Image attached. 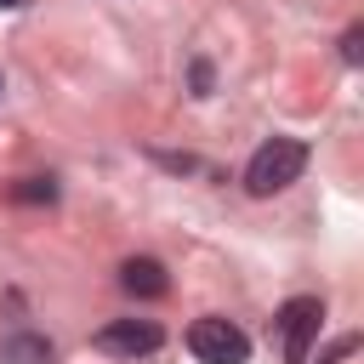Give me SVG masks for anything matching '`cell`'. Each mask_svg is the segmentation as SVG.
Instances as JSON below:
<instances>
[{"label": "cell", "mask_w": 364, "mask_h": 364, "mask_svg": "<svg viewBox=\"0 0 364 364\" xmlns=\"http://www.w3.org/2000/svg\"><path fill=\"white\" fill-rule=\"evenodd\" d=\"M0 6H6V11H11V6H23V0H0Z\"/></svg>", "instance_id": "cell-10"}, {"label": "cell", "mask_w": 364, "mask_h": 364, "mask_svg": "<svg viewBox=\"0 0 364 364\" xmlns=\"http://www.w3.org/2000/svg\"><path fill=\"white\" fill-rule=\"evenodd\" d=\"M11 193H17V199H57V188H51L46 176H23V182H17Z\"/></svg>", "instance_id": "cell-7"}, {"label": "cell", "mask_w": 364, "mask_h": 364, "mask_svg": "<svg viewBox=\"0 0 364 364\" xmlns=\"http://www.w3.org/2000/svg\"><path fill=\"white\" fill-rule=\"evenodd\" d=\"M119 284H125L131 296H142V301H154V296L171 290V279H165V267H159L154 256H131V262L119 267Z\"/></svg>", "instance_id": "cell-5"}, {"label": "cell", "mask_w": 364, "mask_h": 364, "mask_svg": "<svg viewBox=\"0 0 364 364\" xmlns=\"http://www.w3.org/2000/svg\"><path fill=\"white\" fill-rule=\"evenodd\" d=\"M318 324H324V301H318V296H296V301H284V307H279L273 330H279L284 364H307V347H313Z\"/></svg>", "instance_id": "cell-3"}, {"label": "cell", "mask_w": 364, "mask_h": 364, "mask_svg": "<svg viewBox=\"0 0 364 364\" xmlns=\"http://www.w3.org/2000/svg\"><path fill=\"white\" fill-rule=\"evenodd\" d=\"M0 364H57V353H51V341H46V336L23 330V336H11V341L0 347Z\"/></svg>", "instance_id": "cell-6"}, {"label": "cell", "mask_w": 364, "mask_h": 364, "mask_svg": "<svg viewBox=\"0 0 364 364\" xmlns=\"http://www.w3.org/2000/svg\"><path fill=\"white\" fill-rule=\"evenodd\" d=\"M341 57H347V63L364 57V28H347V34H341Z\"/></svg>", "instance_id": "cell-9"}, {"label": "cell", "mask_w": 364, "mask_h": 364, "mask_svg": "<svg viewBox=\"0 0 364 364\" xmlns=\"http://www.w3.org/2000/svg\"><path fill=\"white\" fill-rule=\"evenodd\" d=\"M188 347H193V358L199 364H245L250 358V336L233 324V318H193V330H188Z\"/></svg>", "instance_id": "cell-2"}, {"label": "cell", "mask_w": 364, "mask_h": 364, "mask_svg": "<svg viewBox=\"0 0 364 364\" xmlns=\"http://www.w3.org/2000/svg\"><path fill=\"white\" fill-rule=\"evenodd\" d=\"M353 347H358V336H341V341H330V347L318 353V364H341V358H347Z\"/></svg>", "instance_id": "cell-8"}, {"label": "cell", "mask_w": 364, "mask_h": 364, "mask_svg": "<svg viewBox=\"0 0 364 364\" xmlns=\"http://www.w3.org/2000/svg\"><path fill=\"white\" fill-rule=\"evenodd\" d=\"M301 171H307V142H301V136H267V142L250 154V165H245V188H250L256 199H267V193L290 188Z\"/></svg>", "instance_id": "cell-1"}, {"label": "cell", "mask_w": 364, "mask_h": 364, "mask_svg": "<svg viewBox=\"0 0 364 364\" xmlns=\"http://www.w3.org/2000/svg\"><path fill=\"white\" fill-rule=\"evenodd\" d=\"M159 341H165V330H159L154 318H114V324H102V330H97V347H102V353H119V358L154 353Z\"/></svg>", "instance_id": "cell-4"}]
</instances>
